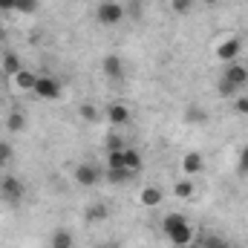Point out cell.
I'll return each instance as SVG.
<instances>
[{
  "label": "cell",
  "mask_w": 248,
  "mask_h": 248,
  "mask_svg": "<svg viewBox=\"0 0 248 248\" xmlns=\"http://www.w3.org/2000/svg\"><path fill=\"white\" fill-rule=\"evenodd\" d=\"M124 15H127V9H124L119 0H104V3L98 6V12H95V17H98L101 26H116V23H122Z\"/></svg>",
  "instance_id": "obj_1"
},
{
  "label": "cell",
  "mask_w": 248,
  "mask_h": 248,
  "mask_svg": "<svg viewBox=\"0 0 248 248\" xmlns=\"http://www.w3.org/2000/svg\"><path fill=\"white\" fill-rule=\"evenodd\" d=\"M32 93H35L38 98H44V101H55V98L61 95V84H58V78H52V75H38Z\"/></svg>",
  "instance_id": "obj_2"
},
{
  "label": "cell",
  "mask_w": 248,
  "mask_h": 248,
  "mask_svg": "<svg viewBox=\"0 0 248 248\" xmlns=\"http://www.w3.org/2000/svg\"><path fill=\"white\" fill-rule=\"evenodd\" d=\"M23 193H26V187H23V182L17 176H12V173L9 176H0V196L6 202H20Z\"/></svg>",
  "instance_id": "obj_3"
},
{
  "label": "cell",
  "mask_w": 248,
  "mask_h": 248,
  "mask_svg": "<svg viewBox=\"0 0 248 248\" xmlns=\"http://www.w3.org/2000/svg\"><path fill=\"white\" fill-rule=\"evenodd\" d=\"M72 179H75L81 187H93V185H98V179H101V170H98L95 165H90V162H81V165H75V170H72Z\"/></svg>",
  "instance_id": "obj_4"
},
{
  "label": "cell",
  "mask_w": 248,
  "mask_h": 248,
  "mask_svg": "<svg viewBox=\"0 0 248 248\" xmlns=\"http://www.w3.org/2000/svg\"><path fill=\"white\" fill-rule=\"evenodd\" d=\"M240 52H243V41H240V38H228V41H222V44L217 46V61L234 63L240 58Z\"/></svg>",
  "instance_id": "obj_5"
},
{
  "label": "cell",
  "mask_w": 248,
  "mask_h": 248,
  "mask_svg": "<svg viewBox=\"0 0 248 248\" xmlns=\"http://www.w3.org/2000/svg\"><path fill=\"white\" fill-rule=\"evenodd\" d=\"M84 219H87L90 225H95V222H107V219H110V208H107V202H101V199L90 202V205L84 208Z\"/></svg>",
  "instance_id": "obj_6"
},
{
  "label": "cell",
  "mask_w": 248,
  "mask_h": 248,
  "mask_svg": "<svg viewBox=\"0 0 248 248\" xmlns=\"http://www.w3.org/2000/svg\"><path fill=\"white\" fill-rule=\"evenodd\" d=\"M101 72H104L110 81H122L124 78V61L116 52H110V55H104V61H101Z\"/></svg>",
  "instance_id": "obj_7"
},
{
  "label": "cell",
  "mask_w": 248,
  "mask_h": 248,
  "mask_svg": "<svg viewBox=\"0 0 248 248\" xmlns=\"http://www.w3.org/2000/svg\"><path fill=\"white\" fill-rule=\"evenodd\" d=\"M168 240H170L176 248H190L193 243H196V234H193V228L185 222V225H179V228L168 231Z\"/></svg>",
  "instance_id": "obj_8"
},
{
  "label": "cell",
  "mask_w": 248,
  "mask_h": 248,
  "mask_svg": "<svg viewBox=\"0 0 248 248\" xmlns=\"http://www.w3.org/2000/svg\"><path fill=\"white\" fill-rule=\"evenodd\" d=\"M222 78H228V81L240 90V87H246V84H248V66H243L240 61L228 63V66H225V72H222Z\"/></svg>",
  "instance_id": "obj_9"
},
{
  "label": "cell",
  "mask_w": 248,
  "mask_h": 248,
  "mask_svg": "<svg viewBox=\"0 0 248 248\" xmlns=\"http://www.w3.org/2000/svg\"><path fill=\"white\" fill-rule=\"evenodd\" d=\"M202 168H205V159H202V153H185L182 156V173L185 176H196V173H202Z\"/></svg>",
  "instance_id": "obj_10"
},
{
  "label": "cell",
  "mask_w": 248,
  "mask_h": 248,
  "mask_svg": "<svg viewBox=\"0 0 248 248\" xmlns=\"http://www.w3.org/2000/svg\"><path fill=\"white\" fill-rule=\"evenodd\" d=\"M162 199H165V193H162L156 185H147L141 193H139V202H141L144 208H159V205H162Z\"/></svg>",
  "instance_id": "obj_11"
},
{
  "label": "cell",
  "mask_w": 248,
  "mask_h": 248,
  "mask_svg": "<svg viewBox=\"0 0 248 248\" xmlns=\"http://www.w3.org/2000/svg\"><path fill=\"white\" fill-rule=\"evenodd\" d=\"M107 122L116 124V127H122V124L130 122V110H127L124 104H119V101H116V104H110V107H107Z\"/></svg>",
  "instance_id": "obj_12"
},
{
  "label": "cell",
  "mask_w": 248,
  "mask_h": 248,
  "mask_svg": "<svg viewBox=\"0 0 248 248\" xmlns=\"http://www.w3.org/2000/svg\"><path fill=\"white\" fill-rule=\"evenodd\" d=\"M0 63H3V72H6L9 78H15V75L23 69V66H20V55H17V52H12V49H9V52H3Z\"/></svg>",
  "instance_id": "obj_13"
},
{
  "label": "cell",
  "mask_w": 248,
  "mask_h": 248,
  "mask_svg": "<svg viewBox=\"0 0 248 248\" xmlns=\"http://www.w3.org/2000/svg\"><path fill=\"white\" fill-rule=\"evenodd\" d=\"M78 116H81L84 122H90V124L101 122V110H98L95 104H90V101H81V104H78Z\"/></svg>",
  "instance_id": "obj_14"
},
{
  "label": "cell",
  "mask_w": 248,
  "mask_h": 248,
  "mask_svg": "<svg viewBox=\"0 0 248 248\" xmlns=\"http://www.w3.org/2000/svg\"><path fill=\"white\" fill-rule=\"evenodd\" d=\"M185 122L187 124H196V127H202V124H208V113L199 107V104H190L185 110Z\"/></svg>",
  "instance_id": "obj_15"
},
{
  "label": "cell",
  "mask_w": 248,
  "mask_h": 248,
  "mask_svg": "<svg viewBox=\"0 0 248 248\" xmlns=\"http://www.w3.org/2000/svg\"><path fill=\"white\" fill-rule=\"evenodd\" d=\"M124 168H127L133 176H139V170H141V156H139L133 147H124Z\"/></svg>",
  "instance_id": "obj_16"
},
{
  "label": "cell",
  "mask_w": 248,
  "mask_h": 248,
  "mask_svg": "<svg viewBox=\"0 0 248 248\" xmlns=\"http://www.w3.org/2000/svg\"><path fill=\"white\" fill-rule=\"evenodd\" d=\"M35 81H38V75H35L32 69H20V72L15 75V84H17L20 90H29V93L35 90Z\"/></svg>",
  "instance_id": "obj_17"
},
{
  "label": "cell",
  "mask_w": 248,
  "mask_h": 248,
  "mask_svg": "<svg viewBox=\"0 0 248 248\" xmlns=\"http://www.w3.org/2000/svg\"><path fill=\"white\" fill-rule=\"evenodd\" d=\"M49 246H52V248H72V234H69L66 228L52 231V237H49Z\"/></svg>",
  "instance_id": "obj_18"
},
{
  "label": "cell",
  "mask_w": 248,
  "mask_h": 248,
  "mask_svg": "<svg viewBox=\"0 0 248 248\" xmlns=\"http://www.w3.org/2000/svg\"><path fill=\"white\" fill-rule=\"evenodd\" d=\"M217 93H219L222 98H237V95H240V90H237L228 78H217Z\"/></svg>",
  "instance_id": "obj_19"
},
{
  "label": "cell",
  "mask_w": 248,
  "mask_h": 248,
  "mask_svg": "<svg viewBox=\"0 0 248 248\" xmlns=\"http://www.w3.org/2000/svg\"><path fill=\"white\" fill-rule=\"evenodd\" d=\"M6 127H9V133H20V130L26 127V116H23L20 110L9 113V119H6Z\"/></svg>",
  "instance_id": "obj_20"
},
{
  "label": "cell",
  "mask_w": 248,
  "mask_h": 248,
  "mask_svg": "<svg viewBox=\"0 0 248 248\" xmlns=\"http://www.w3.org/2000/svg\"><path fill=\"white\" fill-rule=\"evenodd\" d=\"M193 193H196L193 179H182V182H176V185H173V196H179V199H190Z\"/></svg>",
  "instance_id": "obj_21"
},
{
  "label": "cell",
  "mask_w": 248,
  "mask_h": 248,
  "mask_svg": "<svg viewBox=\"0 0 248 248\" xmlns=\"http://www.w3.org/2000/svg\"><path fill=\"white\" fill-rule=\"evenodd\" d=\"M185 214H168L165 219H162V231L168 234V231H173V228H179V225H185Z\"/></svg>",
  "instance_id": "obj_22"
},
{
  "label": "cell",
  "mask_w": 248,
  "mask_h": 248,
  "mask_svg": "<svg viewBox=\"0 0 248 248\" xmlns=\"http://www.w3.org/2000/svg\"><path fill=\"white\" fill-rule=\"evenodd\" d=\"M107 170H127V168H124V150L107 153Z\"/></svg>",
  "instance_id": "obj_23"
},
{
  "label": "cell",
  "mask_w": 248,
  "mask_h": 248,
  "mask_svg": "<svg viewBox=\"0 0 248 248\" xmlns=\"http://www.w3.org/2000/svg\"><path fill=\"white\" fill-rule=\"evenodd\" d=\"M127 147V141H124V136H119V133H113V136H107V153H119V150H124Z\"/></svg>",
  "instance_id": "obj_24"
},
{
  "label": "cell",
  "mask_w": 248,
  "mask_h": 248,
  "mask_svg": "<svg viewBox=\"0 0 248 248\" xmlns=\"http://www.w3.org/2000/svg\"><path fill=\"white\" fill-rule=\"evenodd\" d=\"M193 6H196V0H170V9H173L176 15H190Z\"/></svg>",
  "instance_id": "obj_25"
},
{
  "label": "cell",
  "mask_w": 248,
  "mask_h": 248,
  "mask_svg": "<svg viewBox=\"0 0 248 248\" xmlns=\"http://www.w3.org/2000/svg\"><path fill=\"white\" fill-rule=\"evenodd\" d=\"M231 110H234L237 116H248V95H237V98H231Z\"/></svg>",
  "instance_id": "obj_26"
},
{
  "label": "cell",
  "mask_w": 248,
  "mask_h": 248,
  "mask_svg": "<svg viewBox=\"0 0 248 248\" xmlns=\"http://www.w3.org/2000/svg\"><path fill=\"white\" fill-rule=\"evenodd\" d=\"M107 179L110 182H116V185H122V182H130V179H136L130 170H107Z\"/></svg>",
  "instance_id": "obj_27"
},
{
  "label": "cell",
  "mask_w": 248,
  "mask_h": 248,
  "mask_svg": "<svg viewBox=\"0 0 248 248\" xmlns=\"http://www.w3.org/2000/svg\"><path fill=\"white\" fill-rule=\"evenodd\" d=\"M12 156H15L12 144H9V141H0V168H6V165L12 162Z\"/></svg>",
  "instance_id": "obj_28"
},
{
  "label": "cell",
  "mask_w": 248,
  "mask_h": 248,
  "mask_svg": "<svg viewBox=\"0 0 248 248\" xmlns=\"http://www.w3.org/2000/svg\"><path fill=\"white\" fill-rule=\"evenodd\" d=\"M15 12H23V15H32V12H38V0H17V6H15Z\"/></svg>",
  "instance_id": "obj_29"
},
{
  "label": "cell",
  "mask_w": 248,
  "mask_h": 248,
  "mask_svg": "<svg viewBox=\"0 0 248 248\" xmlns=\"http://www.w3.org/2000/svg\"><path fill=\"white\" fill-rule=\"evenodd\" d=\"M237 170H240V173H248V141H246V147H243V153H240V165H237Z\"/></svg>",
  "instance_id": "obj_30"
},
{
  "label": "cell",
  "mask_w": 248,
  "mask_h": 248,
  "mask_svg": "<svg viewBox=\"0 0 248 248\" xmlns=\"http://www.w3.org/2000/svg\"><path fill=\"white\" fill-rule=\"evenodd\" d=\"M15 6H17V0H0V9L3 12H15Z\"/></svg>",
  "instance_id": "obj_31"
},
{
  "label": "cell",
  "mask_w": 248,
  "mask_h": 248,
  "mask_svg": "<svg viewBox=\"0 0 248 248\" xmlns=\"http://www.w3.org/2000/svg\"><path fill=\"white\" fill-rule=\"evenodd\" d=\"M214 248H231V246H228L225 240H219V243H217V246H214Z\"/></svg>",
  "instance_id": "obj_32"
},
{
  "label": "cell",
  "mask_w": 248,
  "mask_h": 248,
  "mask_svg": "<svg viewBox=\"0 0 248 248\" xmlns=\"http://www.w3.org/2000/svg\"><path fill=\"white\" fill-rule=\"evenodd\" d=\"M202 3H205V6H217L219 0H202Z\"/></svg>",
  "instance_id": "obj_33"
},
{
  "label": "cell",
  "mask_w": 248,
  "mask_h": 248,
  "mask_svg": "<svg viewBox=\"0 0 248 248\" xmlns=\"http://www.w3.org/2000/svg\"><path fill=\"white\" fill-rule=\"evenodd\" d=\"M95 248H119V246H110V243H107V246H95Z\"/></svg>",
  "instance_id": "obj_34"
}]
</instances>
